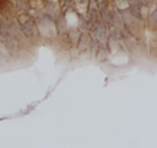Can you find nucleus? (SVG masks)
Masks as SVG:
<instances>
[{
  "label": "nucleus",
  "mask_w": 157,
  "mask_h": 148,
  "mask_svg": "<svg viewBox=\"0 0 157 148\" xmlns=\"http://www.w3.org/2000/svg\"><path fill=\"white\" fill-rule=\"evenodd\" d=\"M9 28H10V37L12 39H15L17 43L23 39V33L21 31V26H20V23L15 18H12L9 22Z\"/></svg>",
  "instance_id": "1"
},
{
  "label": "nucleus",
  "mask_w": 157,
  "mask_h": 148,
  "mask_svg": "<svg viewBox=\"0 0 157 148\" xmlns=\"http://www.w3.org/2000/svg\"><path fill=\"white\" fill-rule=\"evenodd\" d=\"M20 26H21L22 33L27 37H32L37 33V26H36V22L32 18H27L25 21H21Z\"/></svg>",
  "instance_id": "2"
},
{
  "label": "nucleus",
  "mask_w": 157,
  "mask_h": 148,
  "mask_svg": "<svg viewBox=\"0 0 157 148\" xmlns=\"http://www.w3.org/2000/svg\"><path fill=\"white\" fill-rule=\"evenodd\" d=\"M0 14L4 18H10L12 16V4L10 0H0Z\"/></svg>",
  "instance_id": "3"
},
{
  "label": "nucleus",
  "mask_w": 157,
  "mask_h": 148,
  "mask_svg": "<svg viewBox=\"0 0 157 148\" xmlns=\"http://www.w3.org/2000/svg\"><path fill=\"white\" fill-rule=\"evenodd\" d=\"M10 37V28H9V22L6 21V18H4L2 16H0V38L5 39Z\"/></svg>",
  "instance_id": "4"
},
{
  "label": "nucleus",
  "mask_w": 157,
  "mask_h": 148,
  "mask_svg": "<svg viewBox=\"0 0 157 148\" xmlns=\"http://www.w3.org/2000/svg\"><path fill=\"white\" fill-rule=\"evenodd\" d=\"M4 46H5V48L9 51V52H15L16 51V47H17V42L15 41V39H12L11 37H7V38H5L4 39Z\"/></svg>",
  "instance_id": "5"
},
{
  "label": "nucleus",
  "mask_w": 157,
  "mask_h": 148,
  "mask_svg": "<svg viewBox=\"0 0 157 148\" xmlns=\"http://www.w3.org/2000/svg\"><path fill=\"white\" fill-rule=\"evenodd\" d=\"M26 6V1L25 0H15V7L17 10H23Z\"/></svg>",
  "instance_id": "6"
},
{
  "label": "nucleus",
  "mask_w": 157,
  "mask_h": 148,
  "mask_svg": "<svg viewBox=\"0 0 157 148\" xmlns=\"http://www.w3.org/2000/svg\"><path fill=\"white\" fill-rule=\"evenodd\" d=\"M96 18H97V16H96V10L94 9H92L91 10V21H96Z\"/></svg>",
  "instance_id": "7"
},
{
  "label": "nucleus",
  "mask_w": 157,
  "mask_h": 148,
  "mask_svg": "<svg viewBox=\"0 0 157 148\" xmlns=\"http://www.w3.org/2000/svg\"><path fill=\"white\" fill-rule=\"evenodd\" d=\"M151 18H152L153 21H156V22H157V9H156V10L152 12V16H151Z\"/></svg>",
  "instance_id": "8"
},
{
  "label": "nucleus",
  "mask_w": 157,
  "mask_h": 148,
  "mask_svg": "<svg viewBox=\"0 0 157 148\" xmlns=\"http://www.w3.org/2000/svg\"><path fill=\"white\" fill-rule=\"evenodd\" d=\"M145 1H153V0H145Z\"/></svg>",
  "instance_id": "9"
},
{
  "label": "nucleus",
  "mask_w": 157,
  "mask_h": 148,
  "mask_svg": "<svg viewBox=\"0 0 157 148\" xmlns=\"http://www.w3.org/2000/svg\"><path fill=\"white\" fill-rule=\"evenodd\" d=\"M0 41H1V38H0Z\"/></svg>",
  "instance_id": "10"
}]
</instances>
